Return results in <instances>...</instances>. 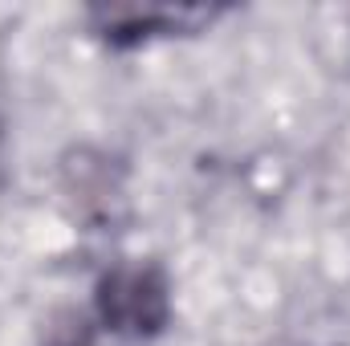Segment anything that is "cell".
<instances>
[{
    "label": "cell",
    "instance_id": "obj_2",
    "mask_svg": "<svg viewBox=\"0 0 350 346\" xmlns=\"http://www.w3.org/2000/svg\"><path fill=\"white\" fill-rule=\"evenodd\" d=\"M106 29L110 41H139L147 37L151 29H163L175 33L183 25H200V21H212V12H200V8H179V12H159V8H110V12H94Z\"/></svg>",
    "mask_w": 350,
    "mask_h": 346
},
{
    "label": "cell",
    "instance_id": "obj_1",
    "mask_svg": "<svg viewBox=\"0 0 350 346\" xmlns=\"http://www.w3.org/2000/svg\"><path fill=\"white\" fill-rule=\"evenodd\" d=\"M98 314L114 334L147 338L159 334L172 318L167 277L155 265H118L98 285Z\"/></svg>",
    "mask_w": 350,
    "mask_h": 346
}]
</instances>
